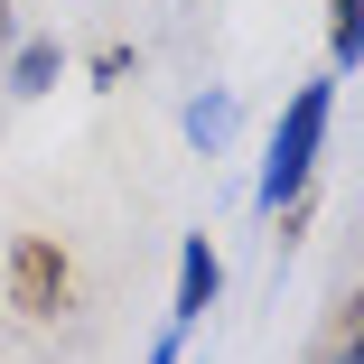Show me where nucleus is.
<instances>
[{
  "label": "nucleus",
  "instance_id": "obj_1",
  "mask_svg": "<svg viewBox=\"0 0 364 364\" xmlns=\"http://www.w3.org/2000/svg\"><path fill=\"white\" fill-rule=\"evenodd\" d=\"M327 131H336V85L318 75V85L289 94L280 122H271V150H262V178H252V205H262V215L299 205V187H309L318 159H327Z\"/></svg>",
  "mask_w": 364,
  "mask_h": 364
},
{
  "label": "nucleus",
  "instance_id": "obj_2",
  "mask_svg": "<svg viewBox=\"0 0 364 364\" xmlns=\"http://www.w3.org/2000/svg\"><path fill=\"white\" fill-rule=\"evenodd\" d=\"M65 299H75V262H65L47 234H19L10 243V309L47 327V318H65Z\"/></svg>",
  "mask_w": 364,
  "mask_h": 364
},
{
  "label": "nucleus",
  "instance_id": "obj_3",
  "mask_svg": "<svg viewBox=\"0 0 364 364\" xmlns=\"http://www.w3.org/2000/svg\"><path fill=\"white\" fill-rule=\"evenodd\" d=\"M215 289H225V262H215L205 234H187V243H178V299H168V327H196V318L215 309Z\"/></svg>",
  "mask_w": 364,
  "mask_h": 364
},
{
  "label": "nucleus",
  "instance_id": "obj_4",
  "mask_svg": "<svg viewBox=\"0 0 364 364\" xmlns=\"http://www.w3.org/2000/svg\"><path fill=\"white\" fill-rule=\"evenodd\" d=\"M327 65L336 75L364 65V0H327Z\"/></svg>",
  "mask_w": 364,
  "mask_h": 364
},
{
  "label": "nucleus",
  "instance_id": "obj_5",
  "mask_svg": "<svg viewBox=\"0 0 364 364\" xmlns=\"http://www.w3.org/2000/svg\"><path fill=\"white\" fill-rule=\"evenodd\" d=\"M187 140H196L205 159H215V150H225V140H234V94H225V85H215V94H196V103H187Z\"/></svg>",
  "mask_w": 364,
  "mask_h": 364
},
{
  "label": "nucleus",
  "instance_id": "obj_6",
  "mask_svg": "<svg viewBox=\"0 0 364 364\" xmlns=\"http://www.w3.org/2000/svg\"><path fill=\"white\" fill-rule=\"evenodd\" d=\"M56 75H65V47H56V38H28L19 65H10V94H47Z\"/></svg>",
  "mask_w": 364,
  "mask_h": 364
},
{
  "label": "nucleus",
  "instance_id": "obj_7",
  "mask_svg": "<svg viewBox=\"0 0 364 364\" xmlns=\"http://www.w3.org/2000/svg\"><path fill=\"white\" fill-rule=\"evenodd\" d=\"M318 364H364V289H355V318H346V336H336Z\"/></svg>",
  "mask_w": 364,
  "mask_h": 364
},
{
  "label": "nucleus",
  "instance_id": "obj_8",
  "mask_svg": "<svg viewBox=\"0 0 364 364\" xmlns=\"http://www.w3.org/2000/svg\"><path fill=\"white\" fill-rule=\"evenodd\" d=\"M187 355V327H159V346H150V364H178Z\"/></svg>",
  "mask_w": 364,
  "mask_h": 364
},
{
  "label": "nucleus",
  "instance_id": "obj_9",
  "mask_svg": "<svg viewBox=\"0 0 364 364\" xmlns=\"http://www.w3.org/2000/svg\"><path fill=\"white\" fill-rule=\"evenodd\" d=\"M0 38H10V0H0Z\"/></svg>",
  "mask_w": 364,
  "mask_h": 364
}]
</instances>
